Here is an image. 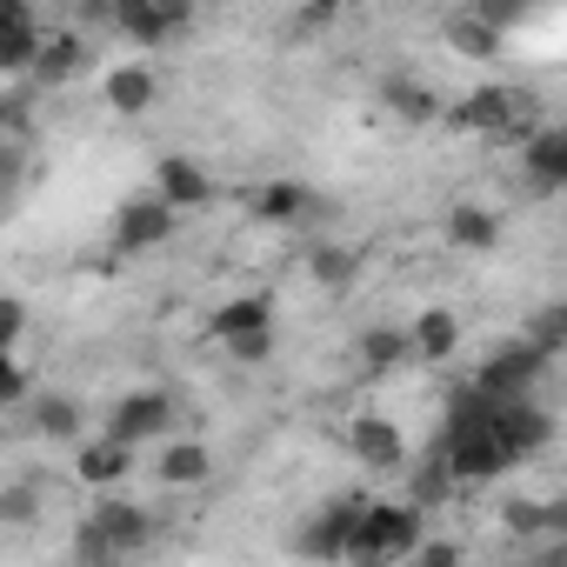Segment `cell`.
I'll use <instances>...</instances> for the list:
<instances>
[{"label": "cell", "instance_id": "cell-25", "mask_svg": "<svg viewBox=\"0 0 567 567\" xmlns=\"http://www.w3.org/2000/svg\"><path fill=\"white\" fill-rule=\"evenodd\" d=\"M520 341H527L534 354H547V361H554V354L567 348V308H560V301L534 308V315H527V334H520Z\"/></svg>", "mask_w": 567, "mask_h": 567}, {"label": "cell", "instance_id": "cell-17", "mask_svg": "<svg viewBox=\"0 0 567 567\" xmlns=\"http://www.w3.org/2000/svg\"><path fill=\"white\" fill-rule=\"evenodd\" d=\"M134 474V447H121V441H107V434H87L81 441V481L87 487H114V481H127Z\"/></svg>", "mask_w": 567, "mask_h": 567}, {"label": "cell", "instance_id": "cell-15", "mask_svg": "<svg viewBox=\"0 0 567 567\" xmlns=\"http://www.w3.org/2000/svg\"><path fill=\"white\" fill-rule=\"evenodd\" d=\"M87 68V48H81V34H41V54H34V81L41 87H61V81H74Z\"/></svg>", "mask_w": 567, "mask_h": 567}, {"label": "cell", "instance_id": "cell-23", "mask_svg": "<svg viewBox=\"0 0 567 567\" xmlns=\"http://www.w3.org/2000/svg\"><path fill=\"white\" fill-rule=\"evenodd\" d=\"M354 354H361V368H368V374H388V368H401V361H408V328H361Z\"/></svg>", "mask_w": 567, "mask_h": 567}, {"label": "cell", "instance_id": "cell-8", "mask_svg": "<svg viewBox=\"0 0 567 567\" xmlns=\"http://www.w3.org/2000/svg\"><path fill=\"white\" fill-rule=\"evenodd\" d=\"M114 28L147 54V48H161L187 28V8H174V0H127V8H114Z\"/></svg>", "mask_w": 567, "mask_h": 567}, {"label": "cell", "instance_id": "cell-32", "mask_svg": "<svg viewBox=\"0 0 567 567\" xmlns=\"http://www.w3.org/2000/svg\"><path fill=\"white\" fill-rule=\"evenodd\" d=\"M28 334V308L14 295H0V354H14V341Z\"/></svg>", "mask_w": 567, "mask_h": 567}, {"label": "cell", "instance_id": "cell-34", "mask_svg": "<svg viewBox=\"0 0 567 567\" xmlns=\"http://www.w3.org/2000/svg\"><path fill=\"white\" fill-rule=\"evenodd\" d=\"M28 154H34V147H8V141H0V200H8V194L21 187V174H28Z\"/></svg>", "mask_w": 567, "mask_h": 567}, {"label": "cell", "instance_id": "cell-3", "mask_svg": "<svg viewBox=\"0 0 567 567\" xmlns=\"http://www.w3.org/2000/svg\"><path fill=\"white\" fill-rule=\"evenodd\" d=\"M547 368H554L547 354H534L527 341H507V348H494V354L481 361V374H474L467 388H474L481 401H527V394H534V381H540Z\"/></svg>", "mask_w": 567, "mask_h": 567}, {"label": "cell", "instance_id": "cell-4", "mask_svg": "<svg viewBox=\"0 0 567 567\" xmlns=\"http://www.w3.org/2000/svg\"><path fill=\"white\" fill-rule=\"evenodd\" d=\"M487 434H494V447H501L507 467H514V461H527V454H540V447L554 441V414H547L534 394H527V401H494Z\"/></svg>", "mask_w": 567, "mask_h": 567}, {"label": "cell", "instance_id": "cell-33", "mask_svg": "<svg viewBox=\"0 0 567 567\" xmlns=\"http://www.w3.org/2000/svg\"><path fill=\"white\" fill-rule=\"evenodd\" d=\"M28 394H34L28 368H21L14 354H0V408H8V401H28Z\"/></svg>", "mask_w": 567, "mask_h": 567}, {"label": "cell", "instance_id": "cell-28", "mask_svg": "<svg viewBox=\"0 0 567 567\" xmlns=\"http://www.w3.org/2000/svg\"><path fill=\"white\" fill-rule=\"evenodd\" d=\"M41 520V487L34 481H8L0 487V527H34Z\"/></svg>", "mask_w": 567, "mask_h": 567}, {"label": "cell", "instance_id": "cell-30", "mask_svg": "<svg viewBox=\"0 0 567 567\" xmlns=\"http://www.w3.org/2000/svg\"><path fill=\"white\" fill-rule=\"evenodd\" d=\"M74 567H127V554H114V547L81 520V534H74Z\"/></svg>", "mask_w": 567, "mask_h": 567}, {"label": "cell", "instance_id": "cell-24", "mask_svg": "<svg viewBox=\"0 0 567 567\" xmlns=\"http://www.w3.org/2000/svg\"><path fill=\"white\" fill-rule=\"evenodd\" d=\"M507 527H514V534H547V540H560V534H567V507H560V501H507Z\"/></svg>", "mask_w": 567, "mask_h": 567}, {"label": "cell", "instance_id": "cell-14", "mask_svg": "<svg viewBox=\"0 0 567 567\" xmlns=\"http://www.w3.org/2000/svg\"><path fill=\"white\" fill-rule=\"evenodd\" d=\"M408 354H421V361H454V354H461V315L427 308V315L408 328Z\"/></svg>", "mask_w": 567, "mask_h": 567}, {"label": "cell", "instance_id": "cell-9", "mask_svg": "<svg viewBox=\"0 0 567 567\" xmlns=\"http://www.w3.org/2000/svg\"><path fill=\"white\" fill-rule=\"evenodd\" d=\"M174 227H181V214L147 194V200H127V207L114 214V247H121V254H147V247H161Z\"/></svg>", "mask_w": 567, "mask_h": 567}, {"label": "cell", "instance_id": "cell-11", "mask_svg": "<svg viewBox=\"0 0 567 567\" xmlns=\"http://www.w3.org/2000/svg\"><path fill=\"white\" fill-rule=\"evenodd\" d=\"M520 174L534 194H560L567 187V134L560 127H534L520 141Z\"/></svg>", "mask_w": 567, "mask_h": 567}, {"label": "cell", "instance_id": "cell-18", "mask_svg": "<svg viewBox=\"0 0 567 567\" xmlns=\"http://www.w3.org/2000/svg\"><path fill=\"white\" fill-rule=\"evenodd\" d=\"M154 94H161V81H154V68H141V61H121V68L107 74V107H114V114H147Z\"/></svg>", "mask_w": 567, "mask_h": 567}, {"label": "cell", "instance_id": "cell-16", "mask_svg": "<svg viewBox=\"0 0 567 567\" xmlns=\"http://www.w3.org/2000/svg\"><path fill=\"white\" fill-rule=\"evenodd\" d=\"M267 328H274V301H267V295H240V301H227V308L214 315V328H207V334L234 348V341H247V334H267Z\"/></svg>", "mask_w": 567, "mask_h": 567}, {"label": "cell", "instance_id": "cell-35", "mask_svg": "<svg viewBox=\"0 0 567 567\" xmlns=\"http://www.w3.org/2000/svg\"><path fill=\"white\" fill-rule=\"evenodd\" d=\"M274 354V328L267 334H247V341H234V361H267Z\"/></svg>", "mask_w": 567, "mask_h": 567}, {"label": "cell", "instance_id": "cell-1", "mask_svg": "<svg viewBox=\"0 0 567 567\" xmlns=\"http://www.w3.org/2000/svg\"><path fill=\"white\" fill-rule=\"evenodd\" d=\"M421 527H427V514H421L414 501H401V507H374V501H368V514L354 520V540H348L341 560H348V567H401V560L427 540Z\"/></svg>", "mask_w": 567, "mask_h": 567}, {"label": "cell", "instance_id": "cell-27", "mask_svg": "<svg viewBox=\"0 0 567 567\" xmlns=\"http://www.w3.org/2000/svg\"><path fill=\"white\" fill-rule=\"evenodd\" d=\"M354 267H361L354 247H315V254H308V274L321 280V288H334V295L354 288Z\"/></svg>", "mask_w": 567, "mask_h": 567}, {"label": "cell", "instance_id": "cell-5", "mask_svg": "<svg viewBox=\"0 0 567 567\" xmlns=\"http://www.w3.org/2000/svg\"><path fill=\"white\" fill-rule=\"evenodd\" d=\"M167 427H174V394H161V388H141V394H127V401L107 414V427H101V434L141 454V441H161Z\"/></svg>", "mask_w": 567, "mask_h": 567}, {"label": "cell", "instance_id": "cell-36", "mask_svg": "<svg viewBox=\"0 0 567 567\" xmlns=\"http://www.w3.org/2000/svg\"><path fill=\"white\" fill-rule=\"evenodd\" d=\"M28 21H34V14L21 8V0H0V34H14V28H28Z\"/></svg>", "mask_w": 567, "mask_h": 567}, {"label": "cell", "instance_id": "cell-6", "mask_svg": "<svg viewBox=\"0 0 567 567\" xmlns=\"http://www.w3.org/2000/svg\"><path fill=\"white\" fill-rule=\"evenodd\" d=\"M368 514V494H341V501H328L308 527H301V554L308 560H341L348 554V540H354V520Z\"/></svg>", "mask_w": 567, "mask_h": 567}, {"label": "cell", "instance_id": "cell-12", "mask_svg": "<svg viewBox=\"0 0 567 567\" xmlns=\"http://www.w3.org/2000/svg\"><path fill=\"white\" fill-rule=\"evenodd\" d=\"M207 194H214V187H207L200 161H187V154H161V161H154V200H161V207L187 214V207H200Z\"/></svg>", "mask_w": 567, "mask_h": 567}, {"label": "cell", "instance_id": "cell-22", "mask_svg": "<svg viewBox=\"0 0 567 567\" xmlns=\"http://www.w3.org/2000/svg\"><path fill=\"white\" fill-rule=\"evenodd\" d=\"M207 474H214V454L200 441H167L161 447V481L167 487H200Z\"/></svg>", "mask_w": 567, "mask_h": 567}, {"label": "cell", "instance_id": "cell-21", "mask_svg": "<svg viewBox=\"0 0 567 567\" xmlns=\"http://www.w3.org/2000/svg\"><path fill=\"white\" fill-rule=\"evenodd\" d=\"M381 101L401 114V121H414V127H427V121H441V101H434V87L427 81H408V74H388V87H381Z\"/></svg>", "mask_w": 567, "mask_h": 567}, {"label": "cell", "instance_id": "cell-20", "mask_svg": "<svg viewBox=\"0 0 567 567\" xmlns=\"http://www.w3.org/2000/svg\"><path fill=\"white\" fill-rule=\"evenodd\" d=\"M34 434H41V441H81V434H87L81 401H74V394H34Z\"/></svg>", "mask_w": 567, "mask_h": 567}, {"label": "cell", "instance_id": "cell-29", "mask_svg": "<svg viewBox=\"0 0 567 567\" xmlns=\"http://www.w3.org/2000/svg\"><path fill=\"white\" fill-rule=\"evenodd\" d=\"M34 54H41V28H34V21H28V28H14V34H0V74L34 68Z\"/></svg>", "mask_w": 567, "mask_h": 567}, {"label": "cell", "instance_id": "cell-10", "mask_svg": "<svg viewBox=\"0 0 567 567\" xmlns=\"http://www.w3.org/2000/svg\"><path fill=\"white\" fill-rule=\"evenodd\" d=\"M348 454H354L361 467L388 474V467L408 461V441H401V427H394L388 414H354V421H348Z\"/></svg>", "mask_w": 567, "mask_h": 567}, {"label": "cell", "instance_id": "cell-31", "mask_svg": "<svg viewBox=\"0 0 567 567\" xmlns=\"http://www.w3.org/2000/svg\"><path fill=\"white\" fill-rule=\"evenodd\" d=\"M401 567H461V540H421Z\"/></svg>", "mask_w": 567, "mask_h": 567}, {"label": "cell", "instance_id": "cell-37", "mask_svg": "<svg viewBox=\"0 0 567 567\" xmlns=\"http://www.w3.org/2000/svg\"><path fill=\"white\" fill-rule=\"evenodd\" d=\"M0 434H8V427H0Z\"/></svg>", "mask_w": 567, "mask_h": 567}, {"label": "cell", "instance_id": "cell-13", "mask_svg": "<svg viewBox=\"0 0 567 567\" xmlns=\"http://www.w3.org/2000/svg\"><path fill=\"white\" fill-rule=\"evenodd\" d=\"M308 207H315V194H308L301 181H267V187L247 200V214H254L260 227H301Z\"/></svg>", "mask_w": 567, "mask_h": 567}, {"label": "cell", "instance_id": "cell-26", "mask_svg": "<svg viewBox=\"0 0 567 567\" xmlns=\"http://www.w3.org/2000/svg\"><path fill=\"white\" fill-rule=\"evenodd\" d=\"M447 48H461V54H501V34L474 8H461V14H447Z\"/></svg>", "mask_w": 567, "mask_h": 567}, {"label": "cell", "instance_id": "cell-2", "mask_svg": "<svg viewBox=\"0 0 567 567\" xmlns=\"http://www.w3.org/2000/svg\"><path fill=\"white\" fill-rule=\"evenodd\" d=\"M454 127L467 134H494V141H527L534 134V94H514V87H474L467 101L447 107Z\"/></svg>", "mask_w": 567, "mask_h": 567}, {"label": "cell", "instance_id": "cell-7", "mask_svg": "<svg viewBox=\"0 0 567 567\" xmlns=\"http://www.w3.org/2000/svg\"><path fill=\"white\" fill-rule=\"evenodd\" d=\"M87 527H94V534H101L114 554H127V560H134V554L154 540V514H147L141 501H121V494H107V501L87 514Z\"/></svg>", "mask_w": 567, "mask_h": 567}, {"label": "cell", "instance_id": "cell-19", "mask_svg": "<svg viewBox=\"0 0 567 567\" xmlns=\"http://www.w3.org/2000/svg\"><path fill=\"white\" fill-rule=\"evenodd\" d=\"M447 240H454L461 254H487V247L501 240V214L467 200V207H454V214H447Z\"/></svg>", "mask_w": 567, "mask_h": 567}]
</instances>
